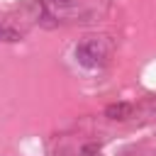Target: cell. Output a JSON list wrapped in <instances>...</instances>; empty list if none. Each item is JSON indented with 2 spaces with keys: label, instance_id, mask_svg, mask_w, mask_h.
Segmentation results:
<instances>
[{
  "label": "cell",
  "instance_id": "cell-1",
  "mask_svg": "<svg viewBox=\"0 0 156 156\" xmlns=\"http://www.w3.org/2000/svg\"><path fill=\"white\" fill-rule=\"evenodd\" d=\"M105 56H107V49H105L102 39L88 37V39H83V41L76 46V58H78V63H80V66H85V68L102 66Z\"/></svg>",
  "mask_w": 156,
  "mask_h": 156
},
{
  "label": "cell",
  "instance_id": "cell-2",
  "mask_svg": "<svg viewBox=\"0 0 156 156\" xmlns=\"http://www.w3.org/2000/svg\"><path fill=\"white\" fill-rule=\"evenodd\" d=\"M105 117L107 119H127V117H132V105L129 102H112L105 107Z\"/></svg>",
  "mask_w": 156,
  "mask_h": 156
},
{
  "label": "cell",
  "instance_id": "cell-3",
  "mask_svg": "<svg viewBox=\"0 0 156 156\" xmlns=\"http://www.w3.org/2000/svg\"><path fill=\"white\" fill-rule=\"evenodd\" d=\"M98 149H100L98 144H90V146H85V149H83V154H85V156H90V154H95Z\"/></svg>",
  "mask_w": 156,
  "mask_h": 156
},
{
  "label": "cell",
  "instance_id": "cell-4",
  "mask_svg": "<svg viewBox=\"0 0 156 156\" xmlns=\"http://www.w3.org/2000/svg\"><path fill=\"white\" fill-rule=\"evenodd\" d=\"M5 34H7V37H12V39H17V34H15V32H5V29H2V27H0V39H2V37H5Z\"/></svg>",
  "mask_w": 156,
  "mask_h": 156
},
{
  "label": "cell",
  "instance_id": "cell-5",
  "mask_svg": "<svg viewBox=\"0 0 156 156\" xmlns=\"http://www.w3.org/2000/svg\"><path fill=\"white\" fill-rule=\"evenodd\" d=\"M56 5H71V0H54Z\"/></svg>",
  "mask_w": 156,
  "mask_h": 156
}]
</instances>
